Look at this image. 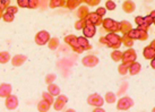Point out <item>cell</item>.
<instances>
[{"label": "cell", "mask_w": 155, "mask_h": 112, "mask_svg": "<svg viewBox=\"0 0 155 112\" xmlns=\"http://www.w3.org/2000/svg\"><path fill=\"white\" fill-rule=\"evenodd\" d=\"M67 102H68L67 96L59 94L58 95V99H57L56 101H54V103H53V105H54V110H56V111H60V110H62Z\"/></svg>", "instance_id": "11"}, {"label": "cell", "mask_w": 155, "mask_h": 112, "mask_svg": "<svg viewBox=\"0 0 155 112\" xmlns=\"http://www.w3.org/2000/svg\"><path fill=\"white\" fill-rule=\"evenodd\" d=\"M85 25H86V21H85V18H79V21H77V22L75 23V28L76 30H83L84 27H85Z\"/></svg>", "instance_id": "31"}, {"label": "cell", "mask_w": 155, "mask_h": 112, "mask_svg": "<svg viewBox=\"0 0 155 112\" xmlns=\"http://www.w3.org/2000/svg\"><path fill=\"white\" fill-rule=\"evenodd\" d=\"M40 0H28V8L35 9L39 7Z\"/></svg>", "instance_id": "38"}, {"label": "cell", "mask_w": 155, "mask_h": 112, "mask_svg": "<svg viewBox=\"0 0 155 112\" xmlns=\"http://www.w3.org/2000/svg\"><path fill=\"white\" fill-rule=\"evenodd\" d=\"M83 0H66V7L68 9H75L79 7Z\"/></svg>", "instance_id": "21"}, {"label": "cell", "mask_w": 155, "mask_h": 112, "mask_svg": "<svg viewBox=\"0 0 155 112\" xmlns=\"http://www.w3.org/2000/svg\"><path fill=\"white\" fill-rule=\"evenodd\" d=\"M42 97H43L45 101H48L50 104H53L54 103V99H53V95L50 94L49 92H43V94H42Z\"/></svg>", "instance_id": "33"}, {"label": "cell", "mask_w": 155, "mask_h": 112, "mask_svg": "<svg viewBox=\"0 0 155 112\" xmlns=\"http://www.w3.org/2000/svg\"><path fill=\"white\" fill-rule=\"evenodd\" d=\"M87 103L92 107H102L104 103V99L100 94H92L87 97Z\"/></svg>", "instance_id": "6"}, {"label": "cell", "mask_w": 155, "mask_h": 112, "mask_svg": "<svg viewBox=\"0 0 155 112\" xmlns=\"http://www.w3.org/2000/svg\"><path fill=\"white\" fill-rule=\"evenodd\" d=\"M151 47H153V48H154V49H155V40H153V41H152Z\"/></svg>", "instance_id": "49"}, {"label": "cell", "mask_w": 155, "mask_h": 112, "mask_svg": "<svg viewBox=\"0 0 155 112\" xmlns=\"http://www.w3.org/2000/svg\"><path fill=\"white\" fill-rule=\"evenodd\" d=\"M6 13H9V14H13V15H15V14L18 13V7H15V6H10V5H9L8 7L6 8Z\"/></svg>", "instance_id": "39"}, {"label": "cell", "mask_w": 155, "mask_h": 112, "mask_svg": "<svg viewBox=\"0 0 155 112\" xmlns=\"http://www.w3.org/2000/svg\"><path fill=\"white\" fill-rule=\"evenodd\" d=\"M83 34L85 38L90 39V38H93L95 35V32H96V26L93 25V24H86L85 27L83 28Z\"/></svg>", "instance_id": "12"}, {"label": "cell", "mask_w": 155, "mask_h": 112, "mask_svg": "<svg viewBox=\"0 0 155 112\" xmlns=\"http://www.w3.org/2000/svg\"><path fill=\"white\" fill-rule=\"evenodd\" d=\"M17 5L22 8H28V0H17Z\"/></svg>", "instance_id": "41"}, {"label": "cell", "mask_w": 155, "mask_h": 112, "mask_svg": "<svg viewBox=\"0 0 155 112\" xmlns=\"http://www.w3.org/2000/svg\"><path fill=\"white\" fill-rule=\"evenodd\" d=\"M137 59V53L134 49H128L122 53V62H134Z\"/></svg>", "instance_id": "8"}, {"label": "cell", "mask_w": 155, "mask_h": 112, "mask_svg": "<svg viewBox=\"0 0 155 112\" xmlns=\"http://www.w3.org/2000/svg\"><path fill=\"white\" fill-rule=\"evenodd\" d=\"M9 4H10V0H0V8L4 10L8 7Z\"/></svg>", "instance_id": "44"}, {"label": "cell", "mask_w": 155, "mask_h": 112, "mask_svg": "<svg viewBox=\"0 0 155 112\" xmlns=\"http://www.w3.org/2000/svg\"><path fill=\"white\" fill-rule=\"evenodd\" d=\"M140 70H142V66H140V64H139V62H136V61H134V62L130 64L128 73H129L131 76H135V75L139 74Z\"/></svg>", "instance_id": "17"}, {"label": "cell", "mask_w": 155, "mask_h": 112, "mask_svg": "<svg viewBox=\"0 0 155 112\" xmlns=\"http://www.w3.org/2000/svg\"><path fill=\"white\" fill-rule=\"evenodd\" d=\"M111 58L113 61H121L122 60V52L118 49H114L113 52H111Z\"/></svg>", "instance_id": "27"}, {"label": "cell", "mask_w": 155, "mask_h": 112, "mask_svg": "<svg viewBox=\"0 0 155 112\" xmlns=\"http://www.w3.org/2000/svg\"><path fill=\"white\" fill-rule=\"evenodd\" d=\"M102 26L109 32H113V33H118L120 31V22H116L111 18H105L102 21Z\"/></svg>", "instance_id": "2"}, {"label": "cell", "mask_w": 155, "mask_h": 112, "mask_svg": "<svg viewBox=\"0 0 155 112\" xmlns=\"http://www.w3.org/2000/svg\"><path fill=\"white\" fill-rule=\"evenodd\" d=\"M117 7V5L112 1V0H108L107 1V4H105V9L107 10H114Z\"/></svg>", "instance_id": "37"}, {"label": "cell", "mask_w": 155, "mask_h": 112, "mask_svg": "<svg viewBox=\"0 0 155 112\" xmlns=\"http://www.w3.org/2000/svg\"><path fill=\"white\" fill-rule=\"evenodd\" d=\"M105 39L108 41V44L107 47L111 48V49H119L121 47V38L117 33H113V32H109V34L105 35Z\"/></svg>", "instance_id": "1"}, {"label": "cell", "mask_w": 155, "mask_h": 112, "mask_svg": "<svg viewBox=\"0 0 155 112\" xmlns=\"http://www.w3.org/2000/svg\"><path fill=\"white\" fill-rule=\"evenodd\" d=\"M143 56H144V58L147 59V60H152L155 57V49L153 47H151V45H148V47H146L144 49Z\"/></svg>", "instance_id": "16"}, {"label": "cell", "mask_w": 155, "mask_h": 112, "mask_svg": "<svg viewBox=\"0 0 155 112\" xmlns=\"http://www.w3.org/2000/svg\"><path fill=\"white\" fill-rule=\"evenodd\" d=\"M128 35H129L134 41H135V40H138V35H139V33H138V28H133V30L128 33Z\"/></svg>", "instance_id": "36"}, {"label": "cell", "mask_w": 155, "mask_h": 112, "mask_svg": "<svg viewBox=\"0 0 155 112\" xmlns=\"http://www.w3.org/2000/svg\"><path fill=\"white\" fill-rule=\"evenodd\" d=\"M151 67H152L153 69H155V57L151 60Z\"/></svg>", "instance_id": "47"}, {"label": "cell", "mask_w": 155, "mask_h": 112, "mask_svg": "<svg viewBox=\"0 0 155 112\" xmlns=\"http://www.w3.org/2000/svg\"><path fill=\"white\" fill-rule=\"evenodd\" d=\"M135 23H136L138 26L144 25V17H142V16H137V17L135 18Z\"/></svg>", "instance_id": "45"}, {"label": "cell", "mask_w": 155, "mask_h": 112, "mask_svg": "<svg viewBox=\"0 0 155 112\" xmlns=\"http://www.w3.org/2000/svg\"><path fill=\"white\" fill-rule=\"evenodd\" d=\"M90 14L88 7L87 6H79V8L77 10V16L79 18H86V16Z\"/></svg>", "instance_id": "22"}, {"label": "cell", "mask_w": 155, "mask_h": 112, "mask_svg": "<svg viewBox=\"0 0 155 112\" xmlns=\"http://www.w3.org/2000/svg\"><path fill=\"white\" fill-rule=\"evenodd\" d=\"M50 7L51 8H58V7H64L66 6V0H50Z\"/></svg>", "instance_id": "25"}, {"label": "cell", "mask_w": 155, "mask_h": 112, "mask_svg": "<svg viewBox=\"0 0 155 112\" xmlns=\"http://www.w3.org/2000/svg\"><path fill=\"white\" fill-rule=\"evenodd\" d=\"M153 24H154V25H155V18H154V23H153Z\"/></svg>", "instance_id": "51"}, {"label": "cell", "mask_w": 155, "mask_h": 112, "mask_svg": "<svg viewBox=\"0 0 155 112\" xmlns=\"http://www.w3.org/2000/svg\"><path fill=\"white\" fill-rule=\"evenodd\" d=\"M121 43L124 44V45H126V47H133V44H134V40L130 38L128 34H125L122 38H121Z\"/></svg>", "instance_id": "24"}, {"label": "cell", "mask_w": 155, "mask_h": 112, "mask_svg": "<svg viewBox=\"0 0 155 112\" xmlns=\"http://www.w3.org/2000/svg\"><path fill=\"white\" fill-rule=\"evenodd\" d=\"M10 60V54L9 52H0V64H6Z\"/></svg>", "instance_id": "30"}, {"label": "cell", "mask_w": 155, "mask_h": 112, "mask_svg": "<svg viewBox=\"0 0 155 112\" xmlns=\"http://www.w3.org/2000/svg\"><path fill=\"white\" fill-rule=\"evenodd\" d=\"M131 30H133V26H131V24L128 21H122V22H120V31L119 32H121L124 35L128 34Z\"/></svg>", "instance_id": "18"}, {"label": "cell", "mask_w": 155, "mask_h": 112, "mask_svg": "<svg viewBox=\"0 0 155 112\" xmlns=\"http://www.w3.org/2000/svg\"><path fill=\"white\" fill-rule=\"evenodd\" d=\"M48 92H49L50 94L53 95V96H58V95L60 94V88H59L58 85L51 83V84L48 85Z\"/></svg>", "instance_id": "20"}, {"label": "cell", "mask_w": 155, "mask_h": 112, "mask_svg": "<svg viewBox=\"0 0 155 112\" xmlns=\"http://www.w3.org/2000/svg\"><path fill=\"white\" fill-rule=\"evenodd\" d=\"M14 18H15V15H13V14H9V13H6V12H5L4 15H2V19H4L5 22H7V23L13 22Z\"/></svg>", "instance_id": "34"}, {"label": "cell", "mask_w": 155, "mask_h": 112, "mask_svg": "<svg viewBox=\"0 0 155 112\" xmlns=\"http://www.w3.org/2000/svg\"><path fill=\"white\" fill-rule=\"evenodd\" d=\"M65 42L67 44H69L74 51L77 52V53H82V52L85 51V50L78 44V38L77 36H75V35H71V34L67 35V36L65 38Z\"/></svg>", "instance_id": "3"}, {"label": "cell", "mask_w": 155, "mask_h": 112, "mask_svg": "<svg viewBox=\"0 0 155 112\" xmlns=\"http://www.w3.org/2000/svg\"><path fill=\"white\" fill-rule=\"evenodd\" d=\"M85 21H86V24H93L95 26H99L102 24V17L97 15L96 13H90L88 15L86 16L85 18Z\"/></svg>", "instance_id": "7"}, {"label": "cell", "mask_w": 155, "mask_h": 112, "mask_svg": "<svg viewBox=\"0 0 155 112\" xmlns=\"http://www.w3.org/2000/svg\"><path fill=\"white\" fill-rule=\"evenodd\" d=\"M26 56H24V54H16V56L13 57V59H12V64H13V66H15V67H19V66H22L24 62L26 61Z\"/></svg>", "instance_id": "15"}, {"label": "cell", "mask_w": 155, "mask_h": 112, "mask_svg": "<svg viewBox=\"0 0 155 112\" xmlns=\"http://www.w3.org/2000/svg\"><path fill=\"white\" fill-rule=\"evenodd\" d=\"M54 79H56V75H54V74H49L47 77H45V83L49 85V84L53 83V81H54Z\"/></svg>", "instance_id": "40"}, {"label": "cell", "mask_w": 155, "mask_h": 112, "mask_svg": "<svg viewBox=\"0 0 155 112\" xmlns=\"http://www.w3.org/2000/svg\"><path fill=\"white\" fill-rule=\"evenodd\" d=\"M50 107H51V104L49 103L48 101H45L44 99H42V101L38 104V110H39V111H42V112H45L50 109Z\"/></svg>", "instance_id": "23"}, {"label": "cell", "mask_w": 155, "mask_h": 112, "mask_svg": "<svg viewBox=\"0 0 155 112\" xmlns=\"http://www.w3.org/2000/svg\"><path fill=\"white\" fill-rule=\"evenodd\" d=\"M150 15H151L152 17L153 18H155V10H153V12H151V14H150Z\"/></svg>", "instance_id": "48"}, {"label": "cell", "mask_w": 155, "mask_h": 112, "mask_svg": "<svg viewBox=\"0 0 155 112\" xmlns=\"http://www.w3.org/2000/svg\"><path fill=\"white\" fill-rule=\"evenodd\" d=\"M83 2L87 4V6H96L101 2V0H83Z\"/></svg>", "instance_id": "42"}, {"label": "cell", "mask_w": 155, "mask_h": 112, "mask_svg": "<svg viewBox=\"0 0 155 112\" xmlns=\"http://www.w3.org/2000/svg\"><path fill=\"white\" fill-rule=\"evenodd\" d=\"M12 85L10 84H1L0 85V97H7L8 95L12 94Z\"/></svg>", "instance_id": "13"}, {"label": "cell", "mask_w": 155, "mask_h": 112, "mask_svg": "<svg viewBox=\"0 0 155 112\" xmlns=\"http://www.w3.org/2000/svg\"><path fill=\"white\" fill-rule=\"evenodd\" d=\"M138 33H139V35H138V40H139V41H146L147 38H148L147 31H144V30H142V28H138Z\"/></svg>", "instance_id": "32"}, {"label": "cell", "mask_w": 155, "mask_h": 112, "mask_svg": "<svg viewBox=\"0 0 155 112\" xmlns=\"http://www.w3.org/2000/svg\"><path fill=\"white\" fill-rule=\"evenodd\" d=\"M117 101V95L113 93V92H108L107 94H105V102L107 103H114Z\"/></svg>", "instance_id": "29"}, {"label": "cell", "mask_w": 155, "mask_h": 112, "mask_svg": "<svg viewBox=\"0 0 155 112\" xmlns=\"http://www.w3.org/2000/svg\"><path fill=\"white\" fill-rule=\"evenodd\" d=\"M78 44H79L84 50H91V49H92V45L90 44L87 38H85V36H79V38H78Z\"/></svg>", "instance_id": "19"}, {"label": "cell", "mask_w": 155, "mask_h": 112, "mask_svg": "<svg viewBox=\"0 0 155 112\" xmlns=\"http://www.w3.org/2000/svg\"><path fill=\"white\" fill-rule=\"evenodd\" d=\"M6 108L8 109V110H15V109L18 107V99L17 96H15V95H8L7 97H6Z\"/></svg>", "instance_id": "10"}, {"label": "cell", "mask_w": 155, "mask_h": 112, "mask_svg": "<svg viewBox=\"0 0 155 112\" xmlns=\"http://www.w3.org/2000/svg\"><path fill=\"white\" fill-rule=\"evenodd\" d=\"M133 107H134V101L129 96H124V97H121V99L118 101V103H117V109H118L119 111H127V110H129V109L133 108Z\"/></svg>", "instance_id": "4"}, {"label": "cell", "mask_w": 155, "mask_h": 112, "mask_svg": "<svg viewBox=\"0 0 155 112\" xmlns=\"http://www.w3.org/2000/svg\"><path fill=\"white\" fill-rule=\"evenodd\" d=\"M83 65L85 66V67H88V68H92V67H95V66L99 64V58L95 56H92V54H90V56H86L83 58Z\"/></svg>", "instance_id": "9"}, {"label": "cell", "mask_w": 155, "mask_h": 112, "mask_svg": "<svg viewBox=\"0 0 155 112\" xmlns=\"http://www.w3.org/2000/svg\"><path fill=\"white\" fill-rule=\"evenodd\" d=\"M153 111H155V108H154V109H153Z\"/></svg>", "instance_id": "52"}, {"label": "cell", "mask_w": 155, "mask_h": 112, "mask_svg": "<svg viewBox=\"0 0 155 112\" xmlns=\"http://www.w3.org/2000/svg\"><path fill=\"white\" fill-rule=\"evenodd\" d=\"M154 23V18L152 17L151 15H148V16H145L144 17V25H146L147 27H150Z\"/></svg>", "instance_id": "35"}, {"label": "cell", "mask_w": 155, "mask_h": 112, "mask_svg": "<svg viewBox=\"0 0 155 112\" xmlns=\"http://www.w3.org/2000/svg\"><path fill=\"white\" fill-rule=\"evenodd\" d=\"M48 45L51 50H56L57 48L59 47V39L58 38H51L48 42Z\"/></svg>", "instance_id": "28"}, {"label": "cell", "mask_w": 155, "mask_h": 112, "mask_svg": "<svg viewBox=\"0 0 155 112\" xmlns=\"http://www.w3.org/2000/svg\"><path fill=\"white\" fill-rule=\"evenodd\" d=\"M51 39L50 38V34L47 31H40L38 34L35 35V42L38 45H44L49 42V40Z\"/></svg>", "instance_id": "5"}, {"label": "cell", "mask_w": 155, "mask_h": 112, "mask_svg": "<svg viewBox=\"0 0 155 112\" xmlns=\"http://www.w3.org/2000/svg\"><path fill=\"white\" fill-rule=\"evenodd\" d=\"M95 13L97 14V15H100L101 17H103V16H105L107 9H105V7H100V8L96 9V12H95Z\"/></svg>", "instance_id": "43"}, {"label": "cell", "mask_w": 155, "mask_h": 112, "mask_svg": "<svg viewBox=\"0 0 155 112\" xmlns=\"http://www.w3.org/2000/svg\"><path fill=\"white\" fill-rule=\"evenodd\" d=\"M135 9H136V5L131 0H126L125 2L122 4V10L125 13L131 14L133 12H135Z\"/></svg>", "instance_id": "14"}, {"label": "cell", "mask_w": 155, "mask_h": 112, "mask_svg": "<svg viewBox=\"0 0 155 112\" xmlns=\"http://www.w3.org/2000/svg\"><path fill=\"white\" fill-rule=\"evenodd\" d=\"M2 15H4V13H2V9L0 8V19L2 18Z\"/></svg>", "instance_id": "50"}, {"label": "cell", "mask_w": 155, "mask_h": 112, "mask_svg": "<svg viewBox=\"0 0 155 112\" xmlns=\"http://www.w3.org/2000/svg\"><path fill=\"white\" fill-rule=\"evenodd\" d=\"M94 112H104V109L100 108V107H96V108L94 109Z\"/></svg>", "instance_id": "46"}, {"label": "cell", "mask_w": 155, "mask_h": 112, "mask_svg": "<svg viewBox=\"0 0 155 112\" xmlns=\"http://www.w3.org/2000/svg\"><path fill=\"white\" fill-rule=\"evenodd\" d=\"M131 62H122L119 67H118V70H119V74L120 75H126L129 70V66Z\"/></svg>", "instance_id": "26"}]
</instances>
